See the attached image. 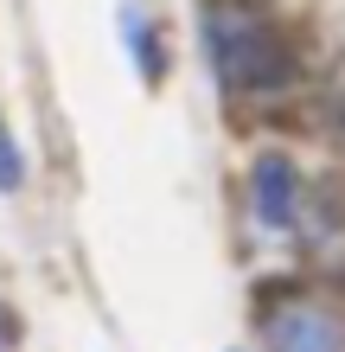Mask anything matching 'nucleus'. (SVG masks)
Instances as JSON below:
<instances>
[{
  "instance_id": "423d86ee",
  "label": "nucleus",
  "mask_w": 345,
  "mask_h": 352,
  "mask_svg": "<svg viewBox=\"0 0 345 352\" xmlns=\"http://www.w3.org/2000/svg\"><path fill=\"white\" fill-rule=\"evenodd\" d=\"M7 340H13V314L0 307V346H7Z\"/></svg>"
},
{
  "instance_id": "20e7f679",
  "label": "nucleus",
  "mask_w": 345,
  "mask_h": 352,
  "mask_svg": "<svg viewBox=\"0 0 345 352\" xmlns=\"http://www.w3.org/2000/svg\"><path fill=\"white\" fill-rule=\"evenodd\" d=\"M121 32H128V45H134L141 84H160V77H167V45H160V38H154L147 13H141V7H128V13H121Z\"/></svg>"
},
{
  "instance_id": "f03ea898",
  "label": "nucleus",
  "mask_w": 345,
  "mask_h": 352,
  "mask_svg": "<svg viewBox=\"0 0 345 352\" xmlns=\"http://www.w3.org/2000/svg\"><path fill=\"white\" fill-rule=\"evenodd\" d=\"M269 352H345V307L333 301H288L269 314Z\"/></svg>"
},
{
  "instance_id": "39448f33",
  "label": "nucleus",
  "mask_w": 345,
  "mask_h": 352,
  "mask_svg": "<svg viewBox=\"0 0 345 352\" xmlns=\"http://www.w3.org/2000/svg\"><path fill=\"white\" fill-rule=\"evenodd\" d=\"M19 186H26V160H19V141L0 122V192H19Z\"/></svg>"
},
{
  "instance_id": "7ed1b4c3",
  "label": "nucleus",
  "mask_w": 345,
  "mask_h": 352,
  "mask_svg": "<svg viewBox=\"0 0 345 352\" xmlns=\"http://www.w3.org/2000/svg\"><path fill=\"white\" fill-rule=\"evenodd\" d=\"M300 205H307L300 167L288 154H256V167H250V218L262 224V231H294Z\"/></svg>"
},
{
  "instance_id": "f257e3e1",
  "label": "nucleus",
  "mask_w": 345,
  "mask_h": 352,
  "mask_svg": "<svg viewBox=\"0 0 345 352\" xmlns=\"http://www.w3.org/2000/svg\"><path fill=\"white\" fill-rule=\"evenodd\" d=\"M205 58L230 96H281L294 84V45L243 0H211L205 7Z\"/></svg>"
}]
</instances>
